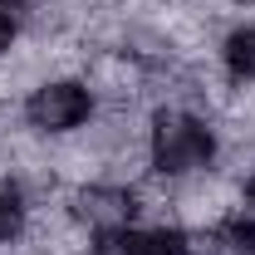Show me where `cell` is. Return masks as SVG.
Here are the masks:
<instances>
[{
  "instance_id": "8fae6325",
  "label": "cell",
  "mask_w": 255,
  "mask_h": 255,
  "mask_svg": "<svg viewBox=\"0 0 255 255\" xmlns=\"http://www.w3.org/2000/svg\"><path fill=\"white\" fill-rule=\"evenodd\" d=\"M241 5H246V0H241Z\"/></svg>"
},
{
  "instance_id": "6da1fadb",
  "label": "cell",
  "mask_w": 255,
  "mask_h": 255,
  "mask_svg": "<svg viewBox=\"0 0 255 255\" xmlns=\"http://www.w3.org/2000/svg\"><path fill=\"white\" fill-rule=\"evenodd\" d=\"M216 152V137L211 128L191 113H157L152 123V167L167 177H187L196 167H206Z\"/></svg>"
},
{
  "instance_id": "3957f363",
  "label": "cell",
  "mask_w": 255,
  "mask_h": 255,
  "mask_svg": "<svg viewBox=\"0 0 255 255\" xmlns=\"http://www.w3.org/2000/svg\"><path fill=\"white\" fill-rule=\"evenodd\" d=\"M94 255H147V231L132 226H103L94 241Z\"/></svg>"
},
{
  "instance_id": "9c48e42d",
  "label": "cell",
  "mask_w": 255,
  "mask_h": 255,
  "mask_svg": "<svg viewBox=\"0 0 255 255\" xmlns=\"http://www.w3.org/2000/svg\"><path fill=\"white\" fill-rule=\"evenodd\" d=\"M246 201H251V206H255V177H251V182H246Z\"/></svg>"
},
{
  "instance_id": "30bf717a",
  "label": "cell",
  "mask_w": 255,
  "mask_h": 255,
  "mask_svg": "<svg viewBox=\"0 0 255 255\" xmlns=\"http://www.w3.org/2000/svg\"><path fill=\"white\" fill-rule=\"evenodd\" d=\"M0 5H25V0H0Z\"/></svg>"
},
{
  "instance_id": "5b68a950",
  "label": "cell",
  "mask_w": 255,
  "mask_h": 255,
  "mask_svg": "<svg viewBox=\"0 0 255 255\" xmlns=\"http://www.w3.org/2000/svg\"><path fill=\"white\" fill-rule=\"evenodd\" d=\"M147 255H191V246L177 226H162V231H147Z\"/></svg>"
},
{
  "instance_id": "52a82bcc",
  "label": "cell",
  "mask_w": 255,
  "mask_h": 255,
  "mask_svg": "<svg viewBox=\"0 0 255 255\" xmlns=\"http://www.w3.org/2000/svg\"><path fill=\"white\" fill-rule=\"evenodd\" d=\"M20 231V201H15V191H0V241H10Z\"/></svg>"
},
{
  "instance_id": "277c9868",
  "label": "cell",
  "mask_w": 255,
  "mask_h": 255,
  "mask_svg": "<svg viewBox=\"0 0 255 255\" xmlns=\"http://www.w3.org/2000/svg\"><path fill=\"white\" fill-rule=\"evenodd\" d=\"M226 69L236 79H255V25H246L226 39Z\"/></svg>"
},
{
  "instance_id": "8992f818",
  "label": "cell",
  "mask_w": 255,
  "mask_h": 255,
  "mask_svg": "<svg viewBox=\"0 0 255 255\" xmlns=\"http://www.w3.org/2000/svg\"><path fill=\"white\" fill-rule=\"evenodd\" d=\"M226 241H231L241 255H255V216H246V211L231 216V221H226Z\"/></svg>"
},
{
  "instance_id": "ba28073f",
  "label": "cell",
  "mask_w": 255,
  "mask_h": 255,
  "mask_svg": "<svg viewBox=\"0 0 255 255\" xmlns=\"http://www.w3.org/2000/svg\"><path fill=\"white\" fill-rule=\"evenodd\" d=\"M10 44H15V20H10V15L0 10V54H5Z\"/></svg>"
},
{
  "instance_id": "7a4b0ae2",
  "label": "cell",
  "mask_w": 255,
  "mask_h": 255,
  "mask_svg": "<svg viewBox=\"0 0 255 255\" xmlns=\"http://www.w3.org/2000/svg\"><path fill=\"white\" fill-rule=\"evenodd\" d=\"M89 108H94V98L84 84H74V79H54V84H39L25 103V118H30L39 132H69V128H79L89 118Z\"/></svg>"
}]
</instances>
